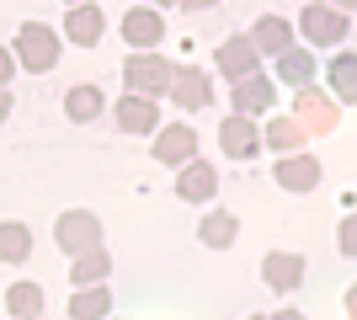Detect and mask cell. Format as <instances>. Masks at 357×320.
I'll list each match as a JSON object with an SVG mask.
<instances>
[{
	"label": "cell",
	"instance_id": "obj_1",
	"mask_svg": "<svg viewBox=\"0 0 357 320\" xmlns=\"http://www.w3.org/2000/svg\"><path fill=\"white\" fill-rule=\"evenodd\" d=\"M59 27H48V22H22L16 27V43H11V59L16 70H27V75H48L54 64H59Z\"/></svg>",
	"mask_w": 357,
	"mask_h": 320
},
{
	"label": "cell",
	"instance_id": "obj_2",
	"mask_svg": "<svg viewBox=\"0 0 357 320\" xmlns=\"http://www.w3.org/2000/svg\"><path fill=\"white\" fill-rule=\"evenodd\" d=\"M347 32H352V16L347 11H336V6H326V0H310L304 16H298V27H294V38L304 48H342Z\"/></svg>",
	"mask_w": 357,
	"mask_h": 320
},
{
	"label": "cell",
	"instance_id": "obj_3",
	"mask_svg": "<svg viewBox=\"0 0 357 320\" xmlns=\"http://www.w3.org/2000/svg\"><path fill=\"white\" fill-rule=\"evenodd\" d=\"M171 70L176 64L165 59V54H134L128 48V59H123V86H128V96H149V102H160L165 86H171Z\"/></svg>",
	"mask_w": 357,
	"mask_h": 320
},
{
	"label": "cell",
	"instance_id": "obj_4",
	"mask_svg": "<svg viewBox=\"0 0 357 320\" xmlns=\"http://www.w3.org/2000/svg\"><path fill=\"white\" fill-rule=\"evenodd\" d=\"M54 245H59L64 257H80V251H91V245H107L102 219H96L91 208H64L59 219H54Z\"/></svg>",
	"mask_w": 357,
	"mask_h": 320
},
{
	"label": "cell",
	"instance_id": "obj_5",
	"mask_svg": "<svg viewBox=\"0 0 357 320\" xmlns=\"http://www.w3.org/2000/svg\"><path fill=\"white\" fill-rule=\"evenodd\" d=\"M294 118L304 134H336V123H342V107L331 102L320 86H298L294 91Z\"/></svg>",
	"mask_w": 357,
	"mask_h": 320
},
{
	"label": "cell",
	"instance_id": "obj_6",
	"mask_svg": "<svg viewBox=\"0 0 357 320\" xmlns=\"http://www.w3.org/2000/svg\"><path fill=\"white\" fill-rule=\"evenodd\" d=\"M149 139H155V144H149V155H155L160 166H187V160H197V128H192L187 118L160 123Z\"/></svg>",
	"mask_w": 357,
	"mask_h": 320
},
{
	"label": "cell",
	"instance_id": "obj_7",
	"mask_svg": "<svg viewBox=\"0 0 357 320\" xmlns=\"http://www.w3.org/2000/svg\"><path fill=\"white\" fill-rule=\"evenodd\" d=\"M165 96H171L181 112H203V107L213 102V80H208V70H197V64L187 59V64H176V70H171Z\"/></svg>",
	"mask_w": 357,
	"mask_h": 320
},
{
	"label": "cell",
	"instance_id": "obj_8",
	"mask_svg": "<svg viewBox=\"0 0 357 320\" xmlns=\"http://www.w3.org/2000/svg\"><path fill=\"white\" fill-rule=\"evenodd\" d=\"M229 112L235 118H261V112H278V86L272 75H245L229 86Z\"/></svg>",
	"mask_w": 357,
	"mask_h": 320
},
{
	"label": "cell",
	"instance_id": "obj_9",
	"mask_svg": "<svg viewBox=\"0 0 357 320\" xmlns=\"http://www.w3.org/2000/svg\"><path fill=\"white\" fill-rule=\"evenodd\" d=\"M213 75H224L229 86L245 75H261V54L251 48V38L240 32V38H224L219 48H213Z\"/></svg>",
	"mask_w": 357,
	"mask_h": 320
},
{
	"label": "cell",
	"instance_id": "obj_10",
	"mask_svg": "<svg viewBox=\"0 0 357 320\" xmlns=\"http://www.w3.org/2000/svg\"><path fill=\"white\" fill-rule=\"evenodd\" d=\"M320 176H326V166H320L310 150H294V155H283V160H272V182L283 187V192H314Z\"/></svg>",
	"mask_w": 357,
	"mask_h": 320
},
{
	"label": "cell",
	"instance_id": "obj_11",
	"mask_svg": "<svg viewBox=\"0 0 357 320\" xmlns=\"http://www.w3.org/2000/svg\"><path fill=\"white\" fill-rule=\"evenodd\" d=\"M64 43H75V48H96L102 43V32H107V16H102V6L96 0H80V6H70V16H64Z\"/></svg>",
	"mask_w": 357,
	"mask_h": 320
},
{
	"label": "cell",
	"instance_id": "obj_12",
	"mask_svg": "<svg viewBox=\"0 0 357 320\" xmlns=\"http://www.w3.org/2000/svg\"><path fill=\"white\" fill-rule=\"evenodd\" d=\"M107 112H112V123H118L123 134H134V139L160 128V102H149V96H123V102H112Z\"/></svg>",
	"mask_w": 357,
	"mask_h": 320
},
{
	"label": "cell",
	"instance_id": "obj_13",
	"mask_svg": "<svg viewBox=\"0 0 357 320\" xmlns=\"http://www.w3.org/2000/svg\"><path fill=\"white\" fill-rule=\"evenodd\" d=\"M219 150L229 155V160H256V150H261V123L229 112V118L219 123Z\"/></svg>",
	"mask_w": 357,
	"mask_h": 320
},
{
	"label": "cell",
	"instance_id": "obj_14",
	"mask_svg": "<svg viewBox=\"0 0 357 320\" xmlns=\"http://www.w3.org/2000/svg\"><path fill=\"white\" fill-rule=\"evenodd\" d=\"M165 38V16L155 6H134V11L123 16V43L134 48V54H149V48H160Z\"/></svg>",
	"mask_w": 357,
	"mask_h": 320
},
{
	"label": "cell",
	"instance_id": "obj_15",
	"mask_svg": "<svg viewBox=\"0 0 357 320\" xmlns=\"http://www.w3.org/2000/svg\"><path fill=\"white\" fill-rule=\"evenodd\" d=\"M176 198L181 203H213L219 198V171L208 160H187L176 166Z\"/></svg>",
	"mask_w": 357,
	"mask_h": 320
},
{
	"label": "cell",
	"instance_id": "obj_16",
	"mask_svg": "<svg viewBox=\"0 0 357 320\" xmlns=\"http://www.w3.org/2000/svg\"><path fill=\"white\" fill-rule=\"evenodd\" d=\"M261 283L278 289V294L304 289V257H298V251H267V257H261Z\"/></svg>",
	"mask_w": 357,
	"mask_h": 320
},
{
	"label": "cell",
	"instance_id": "obj_17",
	"mask_svg": "<svg viewBox=\"0 0 357 320\" xmlns=\"http://www.w3.org/2000/svg\"><path fill=\"white\" fill-rule=\"evenodd\" d=\"M245 38H251V48H256V54H272V59H278V54H288V48L298 43V38H294V22H283L278 11L256 16V27L245 32Z\"/></svg>",
	"mask_w": 357,
	"mask_h": 320
},
{
	"label": "cell",
	"instance_id": "obj_18",
	"mask_svg": "<svg viewBox=\"0 0 357 320\" xmlns=\"http://www.w3.org/2000/svg\"><path fill=\"white\" fill-rule=\"evenodd\" d=\"M314 80V48H304V43H294L288 54H278L272 59V86H310Z\"/></svg>",
	"mask_w": 357,
	"mask_h": 320
},
{
	"label": "cell",
	"instance_id": "obj_19",
	"mask_svg": "<svg viewBox=\"0 0 357 320\" xmlns=\"http://www.w3.org/2000/svg\"><path fill=\"white\" fill-rule=\"evenodd\" d=\"M102 112H107V91H102V86L80 80V86L64 91V118H70V123H96Z\"/></svg>",
	"mask_w": 357,
	"mask_h": 320
},
{
	"label": "cell",
	"instance_id": "obj_20",
	"mask_svg": "<svg viewBox=\"0 0 357 320\" xmlns=\"http://www.w3.org/2000/svg\"><path fill=\"white\" fill-rule=\"evenodd\" d=\"M112 277V251L107 245H91L80 257H70V283L75 289H91V283H107Z\"/></svg>",
	"mask_w": 357,
	"mask_h": 320
},
{
	"label": "cell",
	"instance_id": "obj_21",
	"mask_svg": "<svg viewBox=\"0 0 357 320\" xmlns=\"http://www.w3.org/2000/svg\"><path fill=\"white\" fill-rule=\"evenodd\" d=\"M197 241L208 245V251H229L240 241V219L229 208H208L203 213V224H197Z\"/></svg>",
	"mask_w": 357,
	"mask_h": 320
},
{
	"label": "cell",
	"instance_id": "obj_22",
	"mask_svg": "<svg viewBox=\"0 0 357 320\" xmlns=\"http://www.w3.org/2000/svg\"><path fill=\"white\" fill-rule=\"evenodd\" d=\"M326 80H331V102H357V54L352 48H336V59L326 64Z\"/></svg>",
	"mask_w": 357,
	"mask_h": 320
},
{
	"label": "cell",
	"instance_id": "obj_23",
	"mask_svg": "<svg viewBox=\"0 0 357 320\" xmlns=\"http://www.w3.org/2000/svg\"><path fill=\"white\" fill-rule=\"evenodd\" d=\"M43 305H48V294H43V283H32V277H22V283L6 289V315L11 320H38Z\"/></svg>",
	"mask_w": 357,
	"mask_h": 320
},
{
	"label": "cell",
	"instance_id": "obj_24",
	"mask_svg": "<svg viewBox=\"0 0 357 320\" xmlns=\"http://www.w3.org/2000/svg\"><path fill=\"white\" fill-rule=\"evenodd\" d=\"M70 320H107L112 315V289L107 283H91V289H75L70 294Z\"/></svg>",
	"mask_w": 357,
	"mask_h": 320
},
{
	"label": "cell",
	"instance_id": "obj_25",
	"mask_svg": "<svg viewBox=\"0 0 357 320\" xmlns=\"http://www.w3.org/2000/svg\"><path fill=\"white\" fill-rule=\"evenodd\" d=\"M304 128H298V118H278V112H272L267 123H261V144H267V150H278V155H294V150H304Z\"/></svg>",
	"mask_w": 357,
	"mask_h": 320
},
{
	"label": "cell",
	"instance_id": "obj_26",
	"mask_svg": "<svg viewBox=\"0 0 357 320\" xmlns=\"http://www.w3.org/2000/svg\"><path fill=\"white\" fill-rule=\"evenodd\" d=\"M32 257V229L22 219H6L0 224V261H27Z\"/></svg>",
	"mask_w": 357,
	"mask_h": 320
},
{
	"label": "cell",
	"instance_id": "obj_27",
	"mask_svg": "<svg viewBox=\"0 0 357 320\" xmlns=\"http://www.w3.org/2000/svg\"><path fill=\"white\" fill-rule=\"evenodd\" d=\"M336 251H342V257H357V213L352 208H347L342 229H336Z\"/></svg>",
	"mask_w": 357,
	"mask_h": 320
},
{
	"label": "cell",
	"instance_id": "obj_28",
	"mask_svg": "<svg viewBox=\"0 0 357 320\" xmlns=\"http://www.w3.org/2000/svg\"><path fill=\"white\" fill-rule=\"evenodd\" d=\"M11 75H16V59H11V48L0 43V86H11Z\"/></svg>",
	"mask_w": 357,
	"mask_h": 320
},
{
	"label": "cell",
	"instance_id": "obj_29",
	"mask_svg": "<svg viewBox=\"0 0 357 320\" xmlns=\"http://www.w3.org/2000/svg\"><path fill=\"white\" fill-rule=\"evenodd\" d=\"M181 11H213V6H219V0H176Z\"/></svg>",
	"mask_w": 357,
	"mask_h": 320
},
{
	"label": "cell",
	"instance_id": "obj_30",
	"mask_svg": "<svg viewBox=\"0 0 357 320\" xmlns=\"http://www.w3.org/2000/svg\"><path fill=\"white\" fill-rule=\"evenodd\" d=\"M11 107H16V102H11V86H0V123L11 118Z\"/></svg>",
	"mask_w": 357,
	"mask_h": 320
},
{
	"label": "cell",
	"instance_id": "obj_31",
	"mask_svg": "<svg viewBox=\"0 0 357 320\" xmlns=\"http://www.w3.org/2000/svg\"><path fill=\"white\" fill-rule=\"evenodd\" d=\"M267 320H304V310H294V305H288V310H278V315H267Z\"/></svg>",
	"mask_w": 357,
	"mask_h": 320
},
{
	"label": "cell",
	"instance_id": "obj_32",
	"mask_svg": "<svg viewBox=\"0 0 357 320\" xmlns=\"http://www.w3.org/2000/svg\"><path fill=\"white\" fill-rule=\"evenodd\" d=\"M326 6H336V11H347V16L357 11V0H326Z\"/></svg>",
	"mask_w": 357,
	"mask_h": 320
},
{
	"label": "cell",
	"instance_id": "obj_33",
	"mask_svg": "<svg viewBox=\"0 0 357 320\" xmlns=\"http://www.w3.org/2000/svg\"><path fill=\"white\" fill-rule=\"evenodd\" d=\"M144 6H155V11H160V6H176V0H144Z\"/></svg>",
	"mask_w": 357,
	"mask_h": 320
},
{
	"label": "cell",
	"instance_id": "obj_34",
	"mask_svg": "<svg viewBox=\"0 0 357 320\" xmlns=\"http://www.w3.org/2000/svg\"><path fill=\"white\" fill-rule=\"evenodd\" d=\"M245 320H267V315H245Z\"/></svg>",
	"mask_w": 357,
	"mask_h": 320
},
{
	"label": "cell",
	"instance_id": "obj_35",
	"mask_svg": "<svg viewBox=\"0 0 357 320\" xmlns=\"http://www.w3.org/2000/svg\"><path fill=\"white\" fill-rule=\"evenodd\" d=\"M64 6H80V0H64Z\"/></svg>",
	"mask_w": 357,
	"mask_h": 320
},
{
	"label": "cell",
	"instance_id": "obj_36",
	"mask_svg": "<svg viewBox=\"0 0 357 320\" xmlns=\"http://www.w3.org/2000/svg\"><path fill=\"white\" fill-rule=\"evenodd\" d=\"M107 320H118V315H107Z\"/></svg>",
	"mask_w": 357,
	"mask_h": 320
},
{
	"label": "cell",
	"instance_id": "obj_37",
	"mask_svg": "<svg viewBox=\"0 0 357 320\" xmlns=\"http://www.w3.org/2000/svg\"><path fill=\"white\" fill-rule=\"evenodd\" d=\"M38 320H43V315H38Z\"/></svg>",
	"mask_w": 357,
	"mask_h": 320
}]
</instances>
